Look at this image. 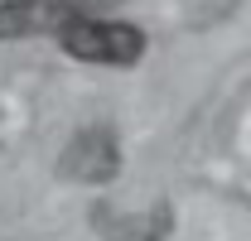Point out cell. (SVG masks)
Returning <instances> with one entry per match:
<instances>
[{
    "label": "cell",
    "mask_w": 251,
    "mask_h": 241,
    "mask_svg": "<svg viewBox=\"0 0 251 241\" xmlns=\"http://www.w3.org/2000/svg\"><path fill=\"white\" fill-rule=\"evenodd\" d=\"M58 48L77 63H97V68H135L145 58L150 39L130 20H106V15H87L77 24L58 34Z\"/></svg>",
    "instance_id": "cell-1"
},
{
    "label": "cell",
    "mask_w": 251,
    "mask_h": 241,
    "mask_svg": "<svg viewBox=\"0 0 251 241\" xmlns=\"http://www.w3.org/2000/svg\"><path fill=\"white\" fill-rule=\"evenodd\" d=\"M106 0H5L0 5V44H15V39H39V34H53L58 39L68 24L101 15Z\"/></svg>",
    "instance_id": "cell-2"
},
{
    "label": "cell",
    "mask_w": 251,
    "mask_h": 241,
    "mask_svg": "<svg viewBox=\"0 0 251 241\" xmlns=\"http://www.w3.org/2000/svg\"><path fill=\"white\" fill-rule=\"evenodd\" d=\"M58 174L63 179H77V183H111L121 174V140L111 125H87L68 140V150L58 159Z\"/></svg>",
    "instance_id": "cell-3"
},
{
    "label": "cell",
    "mask_w": 251,
    "mask_h": 241,
    "mask_svg": "<svg viewBox=\"0 0 251 241\" xmlns=\"http://www.w3.org/2000/svg\"><path fill=\"white\" fill-rule=\"evenodd\" d=\"M169 237V208L159 203L150 212H130L116 227H106V241H164Z\"/></svg>",
    "instance_id": "cell-4"
},
{
    "label": "cell",
    "mask_w": 251,
    "mask_h": 241,
    "mask_svg": "<svg viewBox=\"0 0 251 241\" xmlns=\"http://www.w3.org/2000/svg\"><path fill=\"white\" fill-rule=\"evenodd\" d=\"M0 5H5V0H0Z\"/></svg>",
    "instance_id": "cell-5"
}]
</instances>
